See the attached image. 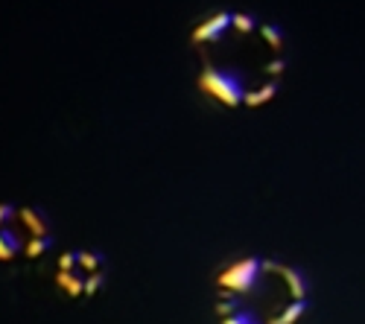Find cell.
Listing matches in <instances>:
<instances>
[{"instance_id": "5b68a950", "label": "cell", "mask_w": 365, "mask_h": 324, "mask_svg": "<svg viewBox=\"0 0 365 324\" xmlns=\"http://www.w3.org/2000/svg\"><path fill=\"white\" fill-rule=\"evenodd\" d=\"M56 283L58 286H62L65 292H68V296H82V292H85V278H79L76 272H65V269H58V275H56Z\"/></svg>"}, {"instance_id": "4fadbf2b", "label": "cell", "mask_w": 365, "mask_h": 324, "mask_svg": "<svg viewBox=\"0 0 365 324\" xmlns=\"http://www.w3.org/2000/svg\"><path fill=\"white\" fill-rule=\"evenodd\" d=\"M272 324H278V321H272Z\"/></svg>"}, {"instance_id": "30bf717a", "label": "cell", "mask_w": 365, "mask_h": 324, "mask_svg": "<svg viewBox=\"0 0 365 324\" xmlns=\"http://www.w3.org/2000/svg\"><path fill=\"white\" fill-rule=\"evenodd\" d=\"M103 283H106V272L100 269V272H88V278H85V296H97V292L103 289Z\"/></svg>"}, {"instance_id": "7c38bea8", "label": "cell", "mask_w": 365, "mask_h": 324, "mask_svg": "<svg viewBox=\"0 0 365 324\" xmlns=\"http://www.w3.org/2000/svg\"><path fill=\"white\" fill-rule=\"evenodd\" d=\"M15 216H18V208H15V204H9V202H4V204H0V228H4V225H9Z\"/></svg>"}, {"instance_id": "52a82bcc", "label": "cell", "mask_w": 365, "mask_h": 324, "mask_svg": "<svg viewBox=\"0 0 365 324\" xmlns=\"http://www.w3.org/2000/svg\"><path fill=\"white\" fill-rule=\"evenodd\" d=\"M103 266H106V254L103 251H79V269L100 272Z\"/></svg>"}, {"instance_id": "8992f818", "label": "cell", "mask_w": 365, "mask_h": 324, "mask_svg": "<svg viewBox=\"0 0 365 324\" xmlns=\"http://www.w3.org/2000/svg\"><path fill=\"white\" fill-rule=\"evenodd\" d=\"M307 310H310L307 298H292V304H289V307H287L275 321H278V324H295V321H298L304 313H307Z\"/></svg>"}, {"instance_id": "ba28073f", "label": "cell", "mask_w": 365, "mask_h": 324, "mask_svg": "<svg viewBox=\"0 0 365 324\" xmlns=\"http://www.w3.org/2000/svg\"><path fill=\"white\" fill-rule=\"evenodd\" d=\"M53 243L56 240L50 237V234H44V237H33V240H29L24 251H26V257H41V254H47L53 249Z\"/></svg>"}, {"instance_id": "8fae6325", "label": "cell", "mask_w": 365, "mask_h": 324, "mask_svg": "<svg viewBox=\"0 0 365 324\" xmlns=\"http://www.w3.org/2000/svg\"><path fill=\"white\" fill-rule=\"evenodd\" d=\"M79 266V251H65L62 257H58V269H65V272H73Z\"/></svg>"}, {"instance_id": "3957f363", "label": "cell", "mask_w": 365, "mask_h": 324, "mask_svg": "<svg viewBox=\"0 0 365 324\" xmlns=\"http://www.w3.org/2000/svg\"><path fill=\"white\" fill-rule=\"evenodd\" d=\"M18 216H21V222H24V228L33 234V237H44V234H50V219H47V214L41 211V208H21L18 211Z\"/></svg>"}, {"instance_id": "277c9868", "label": "cell", "mask_w": 365, "mask_h": 324, "mask_svg": "<svg viewBox=\"0 0 365 324\" xmlns=\"http://www.w3.org/2000/svg\"><path fill=\"white\" fill-rule=\"evenodd\" d=\"M18 251H21V237L9 225H4L0 228V260H12Z\"/></svg>"}, {"instance_id": "7a4b0ae2", "label": "cell", "mask_w": 365, "mask_h": 324, "mask_svg": "<svg viewBox=\"0 0 365 324\" xmlns=\"http://www.w3.org/2000/svg\"><path fill=\"white\" fill-rule=\"evenodd\" d=\"M266 272H278V275L287 281L292 298H307L310 281H307V275H304L301 269H295V266H281V263H269V260H266Z\"/></svg>"}, {"instance_id": "9c48e42d", "label": "cell", "mask_w": 365, "mask_h": 324, "mask_svg": "<svg viewBox=\"0 0 365 324\" xmlns=\"http://www.w3.org/2000/svg\"><path fill=\"white\" fill-rule=\"evenodd\" d=\"M222 324H263V321H260L257 313H252V310H246V307H240L234 315L222 318Z\"/></svg>"}, {"instance_id": "6da1fadb", "label": "cell", "mask_w": 365, "mask_h": 324, "mask_svg": "<svg viewBox=\"0 0 365 324\" xmlns=\"http://www.w3.org/2000/svg\"><path fill=\"white\" fill-rule=\"evenodd\" d=\"M263 272H266V260L246 257V260L231 263L228 269H222L217 283H220V289L225 286V289L237 292V296H249V292H260L263 289Z\"/></svg>"}]
</instances>
